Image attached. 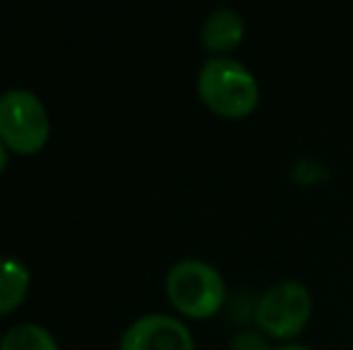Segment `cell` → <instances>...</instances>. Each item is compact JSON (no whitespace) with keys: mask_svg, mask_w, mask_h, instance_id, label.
<instances>
[{"mask_svg":"<svg viewBox=\"0 0 353 350\" xmlns=\"http://www.w3.org/2000/svg\"><path fill=\"white\" fill-rule=\"evenodd\" d=\"M197 94L212 113L228 120L248 118L260 103V85L248 65L231 56H212L197 72Z\"/></svg>","mask_w":353,"mask_h":350,"instance_id":"6da1fadb","label":"cell"},{"mask_svg":"<svg viewBox=\"0 0 353 350\" xmlns=\"http://www.w3.org/2000/svg\"><path fill=\"white\" fill-rule=\"evenodd\" d=\"M166 295L181 314L207 319L223 307L226 281L205 259H181L166 274Z\"/></svg>","mask_w":353,"mask_h":350,"instance_id":"7a4b0ae2","label":"cell"},{"mask_svg":"<svg viewBox=\"0 0 353 350\" xmlns=\"http://www.w3.org/2000/svg\"><path fill=\"white\" fill-rule=\"evenodd\" d=\"M51 118L43 101L24 87L0 94V140L17 154H34L48 142Z\"/></svg>","mask_w":353,"mask_h":350,"instance_id":"3957f363","label":"cell"},{"mask_svg":"<svg viewBox=\"0 0 353 350\" xmlns=\"http://www.w3.org/2000/svg\"><path fill=\"white\" fill-rule=\"evenodd\" d=\"M312 317V295L301 281L283 278L272 283L260 295L255 307V322L267 336L288 338L298 336Z\"/></svg>","mask_w":353,"mask_h":350,"instance_id":"277c9868","label":"cell"},{"mask_svg":"<svg viewBox=\"0 0 353 350\" xmlns=\"http://www.w3.org/2000/svg\"><path fill=\"white\" fill-rule=\"evenodd\" d=\"M118 350H195V341L178 317L149 312L128 324Z\"/></svg>","mask_w":353,"mask_h":350,"instance_id":"5b68a950","label":"cell"},{"mask_svg":"<svg viewBox=\"0 0 353 350\" xmlns=\"http://www.w3.org/2000/svg\"><path fill=\"white\" fill-rule=\"evenodd\" d=\"M245 36V19L236 8H216L205 17L200 27V43L212 56H226L241 46Z\"/></svg>","mask_w":353,"mask_h":350,"instance_id":"8992f818","label":"cell"},{"mask_svg":"<svg viewBox=\"0 0 353 350\" xmlns=\"http://www.w3.org/2000/svg\"><path fill=\"white\" fill-rule=\"evenodd\" d=\"M32 283L29 266L19 257H0V314L14 309Z\"/></svg>","mask_w":353,"mask_h":350,"instance_id":"52a82bcc","label":"cell"},{"mask_svg":"<svg viewBox=\"0 0 353 350\" xmlns=\"http://www.w3.org/2000/svg\"><path fill=\"white\" fill-rule=\"evenodd\" d=\"M0 350H58V341L41 324L22 322L5 331L0 338Z\"/></svg>","mask_w":353,"mask_h":350,"instance_id":"ba28073f","label":"cell"},{"mask_svg":"<svg viewBox=\"0 0 353 350\" xmlns=\"http://www.w3.org/2000/svg\"><path fill=\"white\" fill-rule=\"evenodd\" d=\"M231 350H272V348L267 346V341L262 336H257L252 331H243L233 338Z\"/></svg>","mask_w":353,"mask_h":350,"instance_id":"9c48e42d","label":"cell"},{"mask_svg":"<svg viewBox=\"0 0 353 350\" xmlns=\"http://www.w3.org/2000/svg\"><path fill=\"white\" fill-rule=\"evenodd\" d=\"M8 159H10V149H8V144L0 140V173H3L5 166H8Z\"/></svg>","mask_w":353,"mask_h":350,"instance_id":"30bf717a","label":"cell"},{"mask_svg":"<svg viewBox=\"0 0 353 350\" xmlns=\"http://www.w3.org/2000/svg\"><path fill=\"white\" fill-rule=\"evenodd\" d=\"M272 350H312V348L301 346V343H283V346H276V348H272Z\"/></svg>","mask_w":353,"mask_h":350,"instance_id":"8fae6325","label":"cell"}]
</instances>
